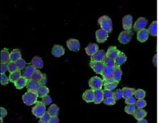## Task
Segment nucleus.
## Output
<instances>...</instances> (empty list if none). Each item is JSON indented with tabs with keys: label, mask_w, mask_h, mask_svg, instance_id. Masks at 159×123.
<instances>
[{
	"label": "nucleus",
	"mask_w": 159,
	"mask_h": 123,
	"mask_svg": "<svg viewBox=\"0 0 159 123\" xmlns=\"http://www.w3.org/2000/svg\"><path fill=\"white\" fill-rule=\"evenodd\" d=\"M50 92V89L47 86H40V87L37 89V94L38 97L42 98L44 97L47 96L48 93Z\"/></svg>",
	"instance_id": "30"
},
{
	"label": "nucleus",
	"mask_w": 159,
	"mask_h": 123,
	"mask_svg": "<svg viewBox=\"0 0 159 123\" xmlns=\"http://www.w3.org/2000/svg\"><path fill=\"white\" fill-rule=\"evenodd\" d=\"M0 123H4L3 118H0Z\"/></svg>",
	"instance_id": "55"
},
{
	"label": "nucleus",
	"mask_w": 159,
	"mask_h": 123,
	"mask_svg": "<svg viewBox=\"0 0 159 123\" xmlns=\"http://www.w3.org/2000/svg\"><path fill=\"white\" fill-rule=\"evenodd\" d=\"M47 74L43 73L42 79L39 81V84H40V86H46V85H47Z\"/></svg>",
	"instance_id": "48"
},
{
	"label": "nucleus",
	"mask_w": 159,
	"mask_h": 123,
	"mask_svg": "<svg viewBox=\"0 0 159 123\" xmlns=\"http://www.w3.org/2000/svg\"><path fill=\"white\" fill-rule=\"evenodd\" d=\"M133 16L128 14V15H125L122 19V24L123 28L124 31H131V29L133 28Z\"/></svg>",
	"instance_id": "7"
},
{
	"label": "nucleus",
	"mask_w": 159,
	"mask_h": 123,
	"mask_svg": "<svg viewBox=\"0 0 159 123\" xmlns=\"http://www.w3.org/2000/svg\"><path fill=\"white\" fill-rule=\"evenodd\" d=\"M7 65H8V71L11 73H13V72H16L17 70H18V68H17V66H16V63H15V62H8V63H7Z\"/></svg>",
	"instance_id": "39"
},
{
	"label": "nucleus",
	"mask_w": 159,
	"mask_h": 123,
	"mask_svg": "<svg viewBox=\"0 0 159 123\" xmlns=\"http://www.w3.org/2000/svg\"><path fill=\"white\" fill-rule=\"evenodd\" d=\"M99 46L96 44V43H89V45L87 46L86 48V54L88 56H90V57H93V56L95 55L97 52L99 51Z\"/></svg>",
	"instance_id": "15"
},
{
	"label": "nucleus",
	"mask_w": 159,
	"mask_h": 123,
	"mask_svg": "<svg viewBox=\"0 0 159 123\" xmlns=\"http://www.w3.org/2000/svg\"><path fill=\"white\" fill-rule=\"evenodd\" d=\"M135 106L138 109H144V107H146V106H147V102L144 99L137 100Z\"/></svg>",
	"instance_id": "40"
},
{
	"label": "nucleus",
	"mask_w": 159,
	"mask_h": 123,
	"mask_svg": "<svg viewBox=\"0 0 159 123\" xmlns=\"http://www.w3.org/2000/svg\"><path fill=\"white\" fill-rule=\"evenodd\" d=\"M26 86H27V92H37V89L40 87V84H39V82L32 80V79H28L27 82Z\"/></svg>",
	"instance_id": "14"
},
{
	"label": "nucleus",
	"mask_w": 159,
	"mask_h": 123,
	"mask_svg": "<svg viewBox=\"0 0 159 123\" xmlns=\"http://www.w3.org/2000/svg\"><path fill=\"white\" fill-rule=\"evenodd\" d=\"M21 77H22V72L19 71V70H17L16 72H13V73H11L9 74L8 78H9V81L14 84Z\"/></svg>",
	"instance_id": "31"
},
{
	"label": "nucleus",
	"mask_w": 159,
	"mask_h": 123,
	"mask_svg": "<svg viewBox=\"0 0 159 123\" xmlns=\"http://www.w3.org/2000/svg\"><path fill=\"white\" fill-rule=\"evenodd\" d=\"M15 63H16V66L18 68V70H19V71H23L27 67L26 61H25L23 58H20L18 61L15 62Z\"/></svg>",
	"instance_id": "34"
},
{
	"label": "nucleus",
	"mask_w": 159,
	"mask_h": 123,
	"mask_svg": "<svg viewBox=\"0 0 159 123\" xmlns=\"http://www.w3.org/2000/svg\"><path fill=\"white\" fill-rule=\"evenodd\" d=\"M113 93H114V92H111V91H109V90H103L104 99L112 98L113 97Z\"/></svg>",
	"instance_id": "47"
},
{
	"label": "nucleus",
	"mask_w": 159,
	"mask_h": 123,
	"mask_svg": "<svg viewBox=\"0 0 159 123\" xmlns=\"http://www.w3.org/2000/svg\"><path fill=\"white\" fill-rule=\"evenodd\" d=\"M137 102V99L135 98L134 96L130 97L129 98L125 99V104L126 105H135Z\"/></svg>",
	"instance_id": "46"
},
{
	"label": "nucleus",
	"mask_w": 159,
	"mask_h": 123,
	"mask_svg": "<svg viewBox=\"0 0 159 123\" xmlns=\"http://www.w3.org/2000/svg\"><path fill=\"white\" fill-rule=\"evenodd\" d=\"M10 62V53L8 48H3L0 52V63H8Z\"/></svg>",
	"instance_id": "18"
},
{
	"label": "nucleus",
	"mask_w": 159,
	"mask_h": 123,
	"mask_svg": "<svg viewBox=\"0 0 159 123\" xmlns=\"http://www.w3.org/2000/svg\"><path fill=\"white\" fill-rule=\"evenodd\" d=\"M148 37H149V33L147 32V28L138 31L137 32V40L140 43H145L146 41H147Z\"/></svg>",
	"instance_id": "16"
},
{
	"label": "nucleus",
	"mask_w": 159,
	"mask_h": 123,
	"mask_svg": "<svg viewBox=\"0 0 159 123\" xmlns=\"http://www.w3.org/2000/svg\"><path fill=\"white\" fill-rule=\"evenodd\" d=\"M51 118V117L50 116L49 113L47 111V112L43 115L42 117L39 119V122H38V123H49Z\"/></svg>",
	"instance_id": "42"
},
{
	"label": "nucleus",
	"mask_w": 159,
	"mask_h": 123,
	"mask_svg": "<svg viewBox=\"0 0 159 123\" xmlns=\"http://www.w3.org/2000/svg\"><path fill=\"white\" fill-rule=\"evenodd\" d=\"M23 102L26 106H32L35 105L37 102V92H27L23 95Z\"/></svg>",
	"instance_id": "2"
},
{
	"label": "nucleus",
	"mask_w": 159,
	"mask_h": 123,
	"mask_svg": "<svg viewBox=\"0 0 159 123\" xmlns=\"http://www.w3.org/2000/svg\"><path fill=\"white\" fill-rule=\"evenodd\" d=\"M90 67L93 69V71L97 74H101L104 65L102 62H94L91 61L90 62Z\"/></svg>",
	"instance_id": "12"
},
{
	"label": "nucleus",
	"mask_w": 159,
	"mask_h": 123,
	"mask_svg": "<svg viewBox=\"0 0 159 123\" xmlns=\"http://www.w3.org/2000/svg\"><path fill=\"white\" fill-rule=\"evenodd\" d=\"M31 64L36 68V69H42L44 66V62H43L42 58L39 56H35L33 57V58L32 59Z\"/></svg>",
	"instance_id": "19"
},
{
	"label": "nucleus",
	"mask_w": 159,
	"mask_h": 123,
	"mask_svg": "<svg viewBox=\"0 0 159 123\" xmlns=\"http://www.w3.org/2000/svg\"><path fill=\"white\" fill-rule=\"evenodd\" d=\"M8 71L7 63H0V74H5Z\"/></svg>",
	"instance_id": "49"
},
{
	"label": "nucleus",
	"mask_w": 159,
	"mask_h": 123,
	"mask_svg": "<svg viewBox=\"0 0 159 123\" xmlns=\"http://www.w3.org/2000/svg\"><path fill=\"white\" fill-rule=\"evenodd\" d=\"M126 61H127V56L125 55L123 52H119V53L118 54L116 58L114 59L115 67H120L121 65L124 64Z\"/></svg>",
	"instance_id": "20"
},
{
	"label": "nucleus",
	"mask_w": 159,
	"mask_h": 123,
	"mask_svg": "<svg viewBox=\"0 0 159 123\" xmlns=\"http://www.w3.org/2000/svg\"><path fill=\"white\" fill-rule=\"evenodd\" d=\"M134 97L137 100L144 99L145 98V97H146V92H145L143 89H137V90H135Z\"/></svg>",
	"instance_id": "33"
},
{
	"label": "nucleus",
	"mask_w": 159,
	"mask_h": 123,
	"mask_svg": "<svg viewBox=\"0 0 159 123\" xmlns=\"http://www.w3.org/2000/svg\"><path fill=\"white\" fill-rule=\"evenodd\" d=\"M9 78L6 74H0V84L3 86H6L9 83Z\"/></svg>",
	"instance_id": "41"
},
{
	"label": "nucleus",
	"mask_w": 159,
	"mask_h": 123,
	"mask_svg": "<svg viewBox=\"0 0 159 123\" xmlns=\"http://www.w3.org/2000/svg\"><path fill=\"white\" fill-rule=\"evenodd\" d=\"M147 23H148V22H147V19L143 17H140L135 21L134 26H133V29H134V31L138 32V31L145 29L147 26Z\"/></svg>",
	"instance_id": "5"
},
{
	"label": "nucleus",
	"mask_w": 159,
	"mask_h": 123,
	"mask_svg": "<svg viewBox=\"0 0 159 123\" xmlns=\"http://www.w3.org/2000/svg\"><path fill=\"white\" fill-rule=\"evenodd\" d=\"M113 98L114 99L115 101H119V100H120L122 97V90L121 89H117L115 90L114 93H113Z\"/></svg>",
	"instance_id": "43"
},
{
	"label": "nucleus",
	"mask_w": 159,
	"mask_h": 123,
	"mask_svg": "<svg viewBox=\"0 0 159 123\" xmlns=\"http://www.w3.org/2000/svg\"><path fill=\"white\" fill-rule=\"evenodd\" d=\"M103 82H104V84H109V83H113V82H115L113 79V77H110V78L103 79Z\"/></svg>",
	"instance_id": "51"
},
{
	"label": "nucleus",
	"mask_w": 159,
	"mask_h": 123,
	"mask_svg": "<svg viewBox=\"0 0 159 123\" xmlns=\"http://www.w3.org/2000/svg\"><path fill=\"white\" fill-rule=\"evenodd\" d=\"M22 58V53L19 48H15L12 52H10V61L16 62L19 59Z\"/></svg>",
	"instance_id": "27"
},
{
	"label": "nucleus",
	"mask_w": 159,
	"mask_h": 123,
	"mask_svg": "<svg viewBox=\"0 0 159 123\" xmlns=\"http://www.w3.org/2000/svg\"><path fill=\"white\" fill-rule=\"evenodd\" d=\"M136 109H137V107L135 105H127L124 107V111L129 115H134Z\"/></svg>",
	"instance_id": "35"
},
{
	"label": "nucleus",
	"mask_w": 159,
	"mask_h": 123,
	"mask_svg": "<svg viewBox=\"0 0 159 123\" xmlns=\"http://www.w3.org/2000/svg\"><path fill=\"white\" fill-rule=\"evenodd\" d=\"M27 80L26 78H24L23 77H21L19 80L14 83V86H15V87H16L17 89L22 90V89L24 88L25 86H26V85H27Z\"/></svg>",
	"instance_id": "32"
},
{
	"label": "nucleus",
	"mask_w": 159,
	"mask_h": 123,
	"mask_svg": "<svg viewBox=\"0 0 159 123\" xmlns=\"http://www.w3.org/2000/svg\"><path fill=\"white\" fill-rule=\"evenodd\" d=\"M42 102L43 104L45 105L46 106H48V105L51 104V102H52V99L51 97H50L49 95H47V96H46V97H44L42 98V101H41Z\"/></svg>",
	"instance_id": "44"
},
{
	"label": "nucleus",
	"mask_w": 159,
	"mask_h": 123,
	"mask_svg": "<svg viewBox=\"0 0 159 123\" xmlns=\"http://www.w3.org/2000/svg\"><path fill=\"white\" fill-rule=\"evenodd\" d=\"M133 37V32L131 31H123L119 35V42L122 44H128Z\"/></svg>",
	"instance_id": "6"
},
{
	"label": "nucleus",
	"mask_w": 159,
	"mask_h": 123,
	"mask_svg": "<svg viewBox=\"0 0 159 123\" xmlns=\"http://www.w3.org/2000/svg\"><path fill=\"white\" fill-rule=\"evenodd\" d=\"M147 115V111L144 109H136L134 114L133 115L137 121H140L143 119H145Z\"/></svg>",
	"instance_id": "24"
},
{
	"label": "nucleus",
	"mask_w": 159,
	"mask_h": 123,
	"mask_svg": "<svg viewBox=\"0 0 159 123\" xmlns=\"http://www.w3.org/2000/svg\"><path fill=\"white\" fill-rule=\"evenodd\" d=\"M59 122H60V119L58 117H51L49 123H59Z\"/></svg>",
	"instance_id": "52"
},
{
	"label": "nucleus",
	"mask_w": 159,
	"mask_h": 123,
	"mask_svg": "<svg viewBox=\"0 0 159 123\" xmlns=\"http://www.w3.org/2000/svg\"><path fill=\"white\" fill-rule=\"evenodd\" d=\"M66 45L69 50L72 52H78L80 48V43L75 38H70L66 41Z\"/></svg>",
	"instance_id": "8"
},
{
	"label": "nucleus",
	"mask_w": 159,
	"mask_h": 123,
	"mask_svg": "<svg viewBox=\"0 0 159 123\" xmlns=\"http://www.w3.org/2000/svg\"><path fill=\"white\" fill-rule=\"evenodd\" d=\"M122 75L123 72L121 68L120 67H115L114 68V74H113V79L114 80V82L119 83V82H120L121 78H122Z\"/></svg>",
	"instance_id": "29"
},
{
	"label": "nucleus",
	"mask_w": 159,
	"mask_h": 123,
	"mask_svg": "<svg viewBox=\"0 0 159 123\" xmlns=\"http://www.w3.org/2000/svg\"><path fill=\"white\" fill-rule=\"evenodd\" d=\"M119 52H120V51H119L116 47L111 46V47H110V48H108L107 52H106V57H110V58H112V59L114 60V59L116 58L117 56H118V54L119 53Z\"/></svg>",
	"instance_id": "22"
},
{
	"label": "nucleus",
	"mask_w": 159,
	"mask_h": 123,
	"mask_svg": "<svg viewBox=\"0 0 159 123\" xmlns=\"http://www.w3.org/2000/svg\"><path fill=\"white\" fill-rule=\"evenodd\" d=\"M104 101V95H103V90L102 89H98L95 90V100L94 103L96 105L102 103Z\"/></svg>",
	"instance_id": "23"
},
{
	"label": "nucleus",
	"mask_w": 159,
	"mask_h": 123,
	"mask_svg": "<svg viewBox=\"0 0 159 123\" xmlns=\"http://www.w3.org/2000/svg\"><path fill=\"white\" fill-rule=\"evenodd\" d=\"M95 37H96V41L99 43H104L106 42V40L109 37V32L99 28L95 32Z\"/></svg>",
	"instance_id": "9"
},
{
	"label": "nucleus",
	"mask_w": 159,
	"mask_h": 123,
	"mask_svg": "<svg viewBox=\"0 0 159 123\" xmlns=\"http://www.w3.org/2000/svg\"><path fill=\"white\" fill-rule=\"evenodd\" d=\"M147 32L149 33V36H152V37L158 36V22L157 21L152 22V23L147 28Z\"/></svg>",
	"instance_id": "21"
},
{
	"label": "nucleus",
	"mask_w": 159,
	"mask_h": 123,
	"mask_svg": "<svg viewBox=\"0 0 159 123\" xmlns=\"http://www.w3.org/2000/svg\"><path fill=\"white\" fill-rule=\"evenodd\" d=\"M89 86L92 90H98V89H102V87L104 86V82L103 79L99 78L97 76L92 77L91 78H90L89 80Z\"/></svg>",
	"instance_id": "4"
},
{
	"label": "nucleus",
	"mask_w": 159,
	"mask_h": 123,
	"mask_svg": "<svg viewBox=\"0 0 159 123\" xmlns=\"http://www.w3.org/2000/svg\"><path fill=\"white\" fill-rule=\"evenodd\" d=\"M51 54L55 57H61L65 54V48L61 45L56 44L51 49Z\"/></svg>",
	"instance_id": "13"
},
{
	"label": "nucleus",
	"mask_w": 159,
	"mask_h": 123,
	"mask_svg": "<svg viewBox=\"0 0 159 123\" xmlns=\"http://www.w3.org/2000/svg\"><path fill=\"white\" fill-rule=\"evenodd\" d=\"M114 68L115 67H110V66H105L104 65L103 71H102V77L103 79L104 78H110V77H113V74L114 72Z\"/></svg>",
	"instance_id": "17"
},
{
	"label": "nucleus",
	"mask_w": 159,
	"mask_h": 123,
	"mask_svg": "<svg viewBox=\"0 0 159 123\" xmlns=\"http://www.w3.org/2000/svg\"><path fill=\"white\" fill-rule=\"evenodd\" d=\"M47 112V107L42 102H37L32 109V113L37 118H41Z\"/></svg>",
	"instance_id": "3"
},
{
	"label": "nucleus",
	"mask_w": 159,
	"mask_h": 123,
	"mask_svg": "<svg viewBox=\"0 0 159 123\" xmlns=\"http://www.w3.org/2000/svg\"><path fill=\"white\" fill-rule=\"evenodd\" d=\"M121 90H122V97L124 99H127L134 95L136 89L132 88V87H123Z\"/></svg>",
	"instance_id": "25"
},
{
	"label": "nucleus",
	"mask_w": 159,
	"mask_h": 123,
	"mask_svg": "<svg viewBox=\"0 0 159 123\" xmlns=\"http://www.w3.org/2000/svg\"><path fill=\"white\" fill-rule=\"evenodd\" d=\"M82 99L87 102V103H91L94 102L95 100V91L92 89H87L84 93L82 94Z\"/></svg>",
	"instance_id": "10"
},
{
	"label": "nucleus",
	"mask_w": 159,
	"mask_h": 123,
	"mask_svg": "<svg viewBox=\"0 0 159 123\" xmlns=\"http://www.w3.org/2000/svg\"><path fill=\"white\" fill-rule=\"evenodd\" d=\"M119 85L118 82H113V83H109V84H104V90H109V91H114L116 87Z\"/></svg>",
	"instance_id": "37"
},
{
	"label": "nucleus",
	"mask_w": 159,
	"mask_h": 123,
	"mask_svg": "<svg viewBox=\"0 0 159 123\" xmlns=\"http://www.w3.org/2000/svg\"><path fill=\"white\" fill-rule=\"evenodd\" d=\"M42 75L43 73L41 72V71H40V70H39V69H36L31 79H32V80H34V81H37V82H39V81L42 79Z\"/></svg>",
	"instance_id": "36"
},
{
	"label": "nucleus",
	"mask_w": 159,
	"mask_h": 123,
	"mask_svg": "<svg viewBox=\"0 0 159 123\" xmlns=\"http://www.w3.org/2000/svg\"><path fill=\"white\" fill-rule=\"evenodd\" d=\"M47 111L49 113L51 117H57L59 114V111H60V108L58 107V106L56 104H51L50 105Z\"/></svg>",
	"instance_id": "28"
},
{
	"label": "nucleus",
	"mask_w": 159,
	"mask_h": 123,
	"mask_svg": "<svg viewBox=\"0 0 159 123\" xmlns=\"http://www.w3.org/2000/svg\"><path fill=\"white\" fill-rule=\"evenodd\" d=\"M7 115H8V111L6 108L1 106L0 107V118H4L7 117Z\"/></svg>",
	"instance_id": "50"
},
{
	"label": "nucleus",
	"mask_w": 159,
	"mask_h": 123,
	"mask_svg": "<svg viewBox=\"0 0 159 123\" xmlns=\"http://www.w3.org/2000/svg\"><path fill=\"white\" fill-rule=\"evenodd\" d=\"M35 70H36V68H34L32 64L27 65V67L22 72V77H23L27 80L31 79L32 77V75L34 73V72H35Z\"/></svg>",
	"instance_id": "11"
},
{
	"label": "nucleus",
	"mask_w": 159,
	"mask_h": 123,
	"mask_svg": "<svg viewBox=\"0 0 159 123\" xmlns=\"http://www.w3.org/2000/svg\"><path fill=\"white\" fill-rule=\"evenodd\" d=\"M102 62L104 63V65L105 66H110V67H115V62H114V60L112 59V58H110V57H107L105 56V57L104 58V60L102 61Z\"/></svg>",
	"instance_id": "38"
},
{
	"label": "nucleus",
	"mask_w": 159,
	"mask_h": 123,
	"mask_svg": "<svg viewBox=\"0 0 159 123\" xmlns=\"http://www.w3.org/2000/svg\"><path fill=\"white\" fill-rule=\"evenodd\" d=\"M157 57H158V56H157V54H155V55H154V57H153V65H154L155 67L158 65V62H157Z\"/></svg>",
	"instance_id": "53"
},
{
	"label": "nucleus",
	"mask_w": 159,
	"mask_h": 123,
	"mask_svg": "<svg viewBox=\"0 0 159 123\" xmlns=\"http://www.w3.org/2000/svg\"><path fill=\"white\" fill-rule=\"evenodd\" d=\"M105 56H106V53L104 52V50L99 49L95 55L92 57L91 61L102 62L104 60V57H105Z\"/></svg>",
	"instance_id": "26"
},
{
	"label": "nucleus",
	"mask_w": 159,
	"mask_h": 123,
	"mask_svg": "<svg viewBox=\"0 0 159 123\" xmlns=\"http://www.w3.org/2000/svg\"><path fill=\"white\" fill-rule=\"evenodd\" d=\"M98 23L100 26V28L101 29H103V30L107 32H109V33L113 31V23H112V20L107 15L101 16L98 19Z\"/></svg>",
	"instance_id": "1"
},
{
	"label": "nucleus",
	"mask_w": 159,
	"mask_h": 123,
	"mask_svg": "<svg viewBox=\"0 0 159 123\" xmlns=\"http://www.w3.org/2000/svg\"><path fill=\"white\" fill-rule=\"evenodd\" d=\"M103 103L104 105H106V106H114V105L116 104V101L113 97L112 98H106L104 99Z\"/></svg>",
	"instance_id": "45"
},
{
	"label": "nucleus",
	"mask_w": 159,
	"mask_h": 123,
	"mask_svg": "<svg viewBox=\"0 0 159 123\" xmlns=\"http://www.w3.org/2000/svg\"><path fill=\"white\" fill-rule=\"evenodd\" d=\"M137 123H148L146 119H143V120H140V121H138Z\"/></svg>",
	"instance_id": "54"
}]
</instances>
